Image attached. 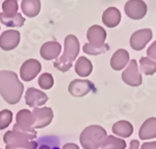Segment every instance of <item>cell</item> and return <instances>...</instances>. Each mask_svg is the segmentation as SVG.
<instances>
[{"instance_id": "obj_26", "label": "cell", "mask_w": 156, "mask_h": 149, "mask_svg": "<svg viewBox=\"0 0 156 149\" xmlns=\"http://www.w3.org/2000/svg\"><path fill=\"white\" fill-rule=\"evenodd\" d=\"M39 149H60L59 141L55 137H46L41 139Z\"/></svg>"}, {"instance_id": "obj_30", "label": "cell", "mask_w": 156, "mask_h": 149, "mask_svg": "<svg viewBox=\"0 0 156 149\" xmlns=\"http://www.w3.org/2000/svg\"><path fill=\"white\" fill-rule=\"evenodd\" d=\"M38 143L34 141H29L27 144H15V145H6V149H37Z\"/></svg>"}, {"instance_id": "obj_25", "label": "cell", "mask_w": 156, "mask_h": 149, "mask_svg": "<svg viewBox=\"0 0 156 149\" xmlns=\"http://www.w3.org/2000/svg\"><path fill=\"white\" fill-rule=\"evenodd\" d=\"M110 47L108 44H104L103 46L100 47H95L92 46L90 43H86L83 47V52L87 54H90V55H98V54H105V52L109 51Z\"/></svg>"}, {"instance_id": "obj_24", "label": "cell", "mask_w": 156, "mask_h": 149, "mask_svg": "<svg viewBox=\"0 0 156 149\" xmlns=\"http://www.w3.org/2000/svg\"><path fill=\"white\" fill-rule=\"evenodd\" d=\"M140 71L145 75H153L156 72V62L149 57H141L139 60Z\"/></svg>"}, {"instance_id": "obj_17", "label": "cell", "mask_w": 156, "mask_h": 149, "mask_svg": "<svg viewBox=\"0 0 156 149\" xmlns=\"http://www.w3.org/2000/svg\"><path fill=\"white\" fill-rule=\"evenodd\" d=\"M102 20L105 26H106L109 28H113L119 26V24L120 23L121 13L117 8L110 7L104 11Z\"/></svg>"}, {"instance_id": "obj_22", "label": "cell", "mask_w": 156, "mask_h": 149, "mask_svg": "<svg viewBox=\"0 0 156 149\" xmlns=\"http://www.w3.org/2000/svg\"><path fill=\"white\" fill-rule=\"evenodd\" d=\"M0 22L9 27H21L25 24V18L21 13H16L13 16H6L4 13H0Z\"/></svg>"}, {"instance_id": "obj_8", "label": "cell", "mask_w": 156, "mask_h": 149, "mask_svg": "<svg viewBox=\"0 0 156 149\" xmlns=\"http://www.w3.org/2000/svg\"><path fill=\"white\" fill-rule=\"evenodd\" d=\"M152 39V31L150 28H144L136 31L131 36L130 46L135 51H141Z\"/></svg>"}, {"instance_id": "obj_1", "label": "cell", "mask_w": 156, "mask_h": 149, "mask_svg": "<svg viewBox=\"0 0 156 149\" xmlns=\"http://www.w3.org/2000/svg\"><path fill=\"white\" fill-rule=\"evenodd\" d=\"M24 92L22 84L15 72L10 71H0V95L9 104H16Z\"/></svg>"}, {"instance_id": "obj_19", "label": "cell", "mask_w": 156, "mask_h": 149, "mask_svg": "<svg viewBox=\"0 0 156 149\" xmlns=\"http://www.w3.org/2000/svg\"><path fill=\"white\" fill-rule=\"evenodd\" d=\"M112 131L114 134L120 136L122 138H128L133 132V127L130 122L126 120H121L116 122L113 125Z\"/></svg>"}, {"instance_id": "obj_6", "label": "cell", "mask_w": 156, "mask_h": 149, "mask_svg": "<svg viewBox=\"0 0 156 149\" xmlns=\"http://www.w3.org/2000/svg\"><path fill=\"white\" fill-rule=\"evenodd\" d=\"M122 81L130 86H139L142 84V76L139 73L137 63L135 59H132L129 66L121 74Z\"/></svg>"}, {"instance_id": "obj_23", "label": "cell", "mask_w": 156, "mask_h": 149, "mask_svg": "<svg viewBox=\"0 0 156 149\" xmlns=\"http://www.w3.org/2000/svg\"><path fill=\"white\" fill-rule=\"evenodd\" d=\"M126 142L115 136H107L105 142L100 146V149H125Z\"/></svg>"}, {"instance_id": "obj_21", "label": "cell", "mask_w": 156, "mask_h": 149, "mask_svg": "<svg viewBox=\"0 0 156 149\" xmlns=\"http://www.w3.org/2000/svg\"><path fill=\"white\" fill-rule=\"evenodd\" d=\"M92 68L93 66L91 61L84 56H81L77 59L74 67L76 74H78L80 77H87L92 72Z\"/></svg>"}, {"instance_id": "obj_7", "label": "cell", "mask_w": 156, "mask_h": 149, "mask_svg": "<svg viewBox=\"0 0 156 149\" xmlns=\"http://www.w3.org/2000/svg\"><path fill=\"white\" fill-rule=\"evenodd\" d=\"M126 15L133 20H140L147 13V4L142 0H131L127 1L124 7Z\"/></svg>"}, {"instance_id": "obj_18", "label": "cell", "mask_w": 156, "mask_h": 149, "mask_svg": "<svg viewBox=\"0 0 156 149\" xmlns=\"http://www.w3.org/2000/svg\"><path fill=\"white\" fill-rule=\"evenodd\" d=\"M138 135L143 141L156 138V117H150L145 121L140 127Z\"/></svg>"}, {"instance_id": "obj_9", "label": "cell", "mask_w": 156, "mask_h": 149, "mask_svg": "<svg viewBox=\"0 0 156 149\" xmlns=\"http://www.w3.org/2000/svg\"><path fill=\"white\" fill-rule=\"evenodd\" d=\"M68 90L72 96L75 98H80V97L86 96L87 94L90 93V91H95V86L90 81H88V80L76 79V80H73V82H71V84L69 85Z\"/></svg>"}, {"instance_id": "obj_10", "label": "cell", "mask_w": 156, "mask_h": 149, "mask_svg": "<svg viewBox=\"0 0 156 149\" xmlns=\"http://www.w3.org/2000/svg\"><path fill=\"white\" fill-rule=\"evenodd\" d=\"M41 71V64L36 59H28L22 65L20 76L24 82H30Z\"/></svg>"}, {"instance_id": "obj_27", "label": "cell", "mask_w": 156, "mask_h": 149, "mask_svg": "<svg viewBox=\"0 0 156 149\" xmlns=\"http://www.w3.org/2000/svg\"><path fill=\"white\" fill-rule=\"evenodd\" d=\"M2 9L6 16H13L17 13L18 3L16 0H6L2 4Z\"/></svg>"}, {"instance_id": "obj_15", "label": "cell", "mask_w": 156, "mask_h": 149, "mask_svg": "<svg viewBox=\"0 0 156 149\" xmlns=\"http://www.w3.org/2000/svg\"><path fill=\"white\" fill-rule=\"evenodd\" d=\"M61 53V45L58 41H48L44 43L41 48V55L45 60L57 59Z\"/></svg>"}, {"instance_id": "obj_3", "label": "cell", "mask_w": 156, "mask_h": 149, "mask_svg": "<svg viewBox=\"0 0 156 149\" xmlns=\"http://www.w3.org/2000/svg\"><path fill=\"white\" fill-rule=\"evenodd\" d=\"M106 134L101 126H88L80 134V144L84 149H98L106 139Z\"/></svg>"}, {"instance_id": "obj_13", "label": "cell", "mask_w": 156, "mask_h": 149, "mask_svg": "<svg viewBox=\"0 0 156 149\" xmlns=\"http://www.w3.org/2000/svg\"><path fill=\"white\" fill-rule=\"evenodd\" d=\"M35 138H37V134H27L19 131L9 130L4 134L3 140L7 145H15L27 144Z\"/></svg>"}, {"instance_id": "obj_33", "label": "cell", "mask_w": 156, "mask_h": 149, "mask_svg": "<svg viewBox=\"0 0 156 149\" xmlns=\"http://www.w3.org/2000/svg\"><path fill=\"white\" fill-rule=\"evenodd\" d=\"M61 149H79V146H78L77 144H75L71 143V144H64Z\"/></svg>"}, {"instance_id": "obj_32", "label": "cell", "mask_w": 156, "mask_h": 149, "mask_svg": "<svg viewBox=\"0 0 156 149\" xmlns=\"http://www.w3.org/2000/svg\"><path fill=\"white\" fill-rule=\"evenodd\" d=\"M141 149H156V142L144 143L141 146Z\"/></svg>"}, {"instance_id": "obj_28", "label": "cell", "mask_w": 156, "mask_h": 149, "mask_svg": "<svg viewBox=\"0 0 156 149\" xmlns=\"http://www.w3.org/2000/svg\"><path fill=\"white\" fill-rule=\"evenodd\" d=\"M38 84L41 89H51L54 85V77L51 73H43L39 77Z\"/></svg>"}, {"instance_id": "obj_31", "label": "cell", "mask_w": 156, "mask_h": 149, "mask_svg": "<svg viewBox=\"0 0 156 149\" xmlns=\"http://www.w3.org/2000/svg\"><path fill=\"white\" fill-rule=\"evenodd\" d=\"M147 54L150 59H153L156 62V41H154L147 50Z\"/></svg>"}, {"instance_id": "obj_4", "label": "cell", "mask_w": 156, "mask_h": 149, "mask_svg": "<svg viewBox=\"0 0 156 149\" xmlns=\"http://www.w3.org/2000/svg\"><path fill=\"white\" fill-rule=\"evenodd\" d=\"M33 114L27 109H23L16 114V124L13 126V130L27 134H37L33 130Z\"/></svg>"}, {"instance_id": "obj_2", "label": "cell", "mask_w": 156, "mask_h": 149, "mask_svg": "<svg viewBox=\"0 0 156 149\" xmlns=\"http://www.w3.org/2000/svg\"><path fill=\"white\" fill-rule=\"evenodd\" d=\"M79 40L74 35H68L64 41V53L60 58L54 62V67L61 72L68 71L79 54Z\"/></svg>"}, {"instance_id": "obj_5", "label": "cell", "mask_w": 156, "mask_h": 149, "mask_svg": "<svg viewBox=\"0 0 156 149\" xmlns=\"http://www.w3.org/2000/svg\"><path fill=\"white\" fill-rule=\"evenodd\" d=\"M33 114V130L45 128L52 122L54 118L53 110L49 107L35 108Z\"/></svg>"}, {"instance_id": "obj_11", "label": "cell", "mask_w": 156, "mask_h": 149, "mask_svg": "<svg viewBox=\"0 0 156 149\" xmlns=\"http://www.w3.org/2000/svg\"><path fill=\"white\" fill-rule=\"evenodd\" d=\"M26 103L32 108H37L45 104L48 100V97L42 91L34 87H29L26 92Z\"/></svg>"}, {"instance_id": "obj_16", "label": "cell", "mask_w": 156, "mask_h": 149, "mask_svg": "<svg viewBox=\"0 0 156 149\" xmlns=\"http://www.w3.org/2000/svg\"><path fill=\"white\" fill-rule=\"evenodd\" d=\"M130 60L129 53L125 49H119L117 50L114 54L111 57L110 65L115 71H121L124 68Z\"/></svg>"}, {"instance_id": "obj_14", "label": "cell", "mask_w": 156, "mask_h": 149, "mask_svg": "<svg viewBox=\"0 0 156 149\" xmlns=\"http://www.w3.org/2000/svg\"><path fill=\"white\" fill-rule=\"evenodd\" d=\"M107 34L105 29L100 26H92L88 28L87 33V39L90 45L95 47L103 46L106 40Z\"/></svg>"}, {"instance_id": "obj_29", "label": "cell", "mask_w": 156, "mask_h": 149, "mask_svg": "<svg viewBox=\"0 0 156 149\" xmlns=\"http://www.w3.org/2000/svg\"><path fill=\"white\" fill-rule=\"evenodd\" d=\"M12 121V113L9 110H3L0 112V130H4Z\"/></svg>"}, {"instance_id": "obj_12", "label": "cell", "mask_w": 156, "mask_h": 149, "mask_svg": "<svg viewBox=\"0 0 156 149\" xmlns=\"http://www.w3.org/2000/svg\"><path fill=\"white\" fill-rule=\"evenodd\" d=\"M20 42V33L17 30H7L0 36V48L4 51L15 49Z\"/></svg>"}, {"instance_id": "obj_20", "label": "cell", "mask_w": 156, "mask_h": 149, "mask_svg": "<svg viewBox=\"0 0 156 149\" xmlns=\"http://www.w3.org/2000/svg\"><path fill=\"white\" fill-rule=\"evenodd\" d=\"M22 10L29 18L36 17L41 10V1L39 0H24L21 2Z\"/></svg>"}, {"instance_id": "obj_34", "label": "cell", "mask_w": 156, "mask_h": 149, "mask_svg": "<svg viewBox=\"0 0 156 149\" xmlns=\"http://www.w3.org/2000/svg\"><path fill=\"white\" fill-rule=\"evenodd\" d=\"M139 142L137 140H133L130 144V149H138Z\"/></svg>"}]
</instances>
